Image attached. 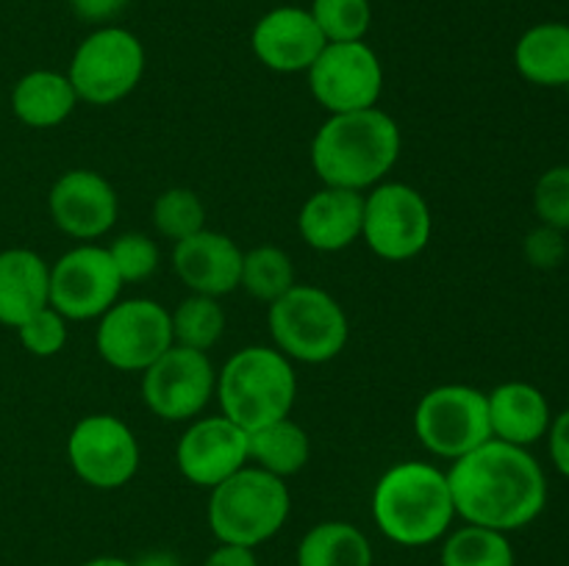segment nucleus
<instances>
[{
	"instance_id": "obj_1",
	"label": "nucleus",
	"mask_w": 569,
	"mask_h": 566,
	"mask_svg": "<svg viewBox=\"0 0 569 566\" xmlns=\"http://www.w3.org/2000/svg\"><path fill=\"white\" fill-rule=\"evenodd\" d=\"M456 516L467 525L515 533L542 516L548 477L526 447L489 438L448 469Z\"/></svg>"
},
{
	"instance_id": "obj_2",
	"label": "nucleus",
	"mask_w": 569,
	"mask_h": 566,
	"mask_svg": "<svg viewBox=\"0 0 569 566\" xmlns=\"http://www.w3.org/2000/svg\"><path fill=\"white\" fill-rule=\"evenodd\" d=\"M400 159V128L378 105L331 114L311 139V166L322 186L367 192Z\"/></svg>"
},
{
	"instance_id": "obj_3",
	"label": "nucleus",
	"mask_w": 569,
	"mask_h": 566,
	"mask_svg": "<svg viewBox=\"0 0 569 566\" xmlns=\"http://www.w3.org/2000/svg\"><path fill=\"white\" fill-rule=\"evenodd\" d=\"M372 519L400 547H428L448 536L456 519L448 472L426 461H403L378 477Z\"/></svg>"
},
{
	"instance_id": "obj_4",
	"label": "nucleus",
	"mask_w": 569,
	"mask_h": 566,
	"mask_svg": "<svg viewBox=\"0 0 569 566\" xmlns=\"http://www.w3.org/2000/svg\"><path fill=\"white\" fill-rule=\"evenodd\" d=\"M214 394L220 414L253 433L289 416L298 394V377L292 361L281 350L250 344L233 353L217 372Z\"/></svg>"
},
{
	"instance_id": "obj_5",
	"label": "nucleus",
	"mask_w": 569,
	"mask_h": 566,
	"mask_svg": "<svg viewBox=\"0 0 569 566\" xmlns=\"http://www.w3.org/2000/svg\"><path fill=\"white\" fill-rule=\"evenodd\" d=\"M289 511L292 497L281 477L259 466H242L211 488L206 516L217 542L256 549L287 525Z\"/></svg>"
},
{
	"instance_id": "obj_6",
	"label": "nucleus",
	"mask_w": 569,
	"mask_h": 566,
	"mask_svg": "<svg viewBox=\"0 0 569 566\" xmlns=\"http://www.w3.org/2000/svg\"><path fill=\"white\" fill-rule=\"evenodd\" d=\"M276 350L300 364H326L345 350L350 322L333 294L320 286L295 283L267 314Z\"/></svg>"
},
{
	"instance_id": "obj_7",
	"label": "nucleus",
	"mask_w": 569,
	"mask_h": 566,
	"mask_svg": "<svg viewBox=\"0 0 569 566\" xmlns=\"http://www.w3.org/2000/svg\"><path fill=\"white\" fill-rule=\"evenodd\" d=\"M144 75V48L128 28L103 26L89 33L70 61L72 89L89 105H114L139 87Z\"/></svg>"
},
{
	"instance_id": "obj_8",
	"label": "nucleus",
	"mask_w": 569,
	"mask_h": 566,
	"mask_svg": "<svg viewBox=\"0 0 569 566\" xmlns=\"http://www.w3.org/2000/svg\"><path fill=\"white\" fill-rule=\"evenodd\" d=\"M415 433L431 455L459 461L492 438L487 394L465 383L431 388L417 403Z\"/></svg>"
},
{
	"instance_id": "obj_9",
	"label": "nucleus",
	"mask_w": 569,
	"mask_h": 566,
	"mask_svg": "<svg viewBox=\"0 0 569 566\" xmlns=\"http://www.w3.org/2000/svg\"><path fill=\"white\" fill-rule=\"evenodd\" d=\"M433 220L426 198L400 181L378 183L365 194L361 239L383 261H411L431 242Z\"/></svg>"
},
{
	"instance_id": "obj_10",
	"label": "nucleus",
	"mask_w": 569,
	"mask_h": 566,
	"mask_svg": "<svg viewBox=\"0 0 569 566\" xmlns=\"http://www.w3.org/2000/svg\"><path fill=\"white\" fill-rule=\"evenodd\" d=\"M94 347L120 372H144L172 347V316L148 297L117 300L98 320Z\"/></svg>"
},
{
	"instance_id": "obj_11",
	"label": "nucleus",
	"mask_w": 569,
	"mask_h": 566,
	"mask_svg": "<svg viewBox=\"0 0 569 566\" xmlns=\"http://www.w3.org/2000/svg\"><path fill=\"white\" fill-rule=\"evenodd\" d=\"M306 75L311 94L328 114L372 109L383 92V67L365 39L328 42Z\"/></svg>"
},
{
	"instance_id": "obj_12",
	"label": "nucleus",
	"mask_w": 569,
	"mask_h": 566,
	"mask_svg": "<svg viewBox=\"0 0 569 566\" xmlns=\"http://www.w3.org/2000/svg\"><path fill=\"white\" fill-rule=\"evenodd\" d=\"M67 458L87 486L114 492L128 486L137 475L139 442L120 416L89 414L72 427L67 438Z\"/></svg>"
},
{
	"instance_id": "obj_13",
	"label": "nucleus",
	"mask_w": 569,
	"mask_h": 566,
	"mask_svg": "<svg viewBox=\"0 0 569 566\" xmlns=\"http://www.w3.org/2000/svg\"><path fill=\"white\" fill-rule=\"evenodd\" d=\"M122 277L109 250L81 244L50 266V305L67 322L100 320L120 300Z\"/></svg>"
},
{
	"instance_id": "obj_14",
	"label": "nucleus",
	"mask_w": 569,
	"mask_h": 566,
	"mask_svg": "<svg viewBox=\"0 0 569 566\" xmlns=\"http://www.w3.org/2000/svg\"><path fill=\"white\" fill-rule=\"evenodd\" d=\"M217 372L209 353L172 344L142 372V400L164 422H189L211 403Z\"/></svg>"
},
{
	"instance_id": "obj_15",
	"label": "nucleus",
	"mask_w": 569,
	"mask_h": 566,
	"mask_svg": "<svg viewBox=\"0 0 569 566\" xmlns=\"http://www.w3.org/2000/svg\"><path fill=\"white\" fill-rule=\"evenodd\" d=\"M248 431L228 416H203L181 433L176 447L178 472L200 488H214L248 466Z\"/></svg>"
},
{
	"instance_id": "obj_16",
	"label": "nucleus",
	"mask_w": 569,
	"mask_h": 566,
	"mask_svg": "<svg viewBox=\"0 0 569 566\" xmlns=\"http://www.w3.org/2000/svg\"><path fill=\"white\" fill-rule=\"evenodd\" d=\"M48 211L61 233L81 242L106 236L120 214L114 186L94 170H70L50 186Z\"/></svg>"
},
{
	"instance_id": "obj_17",
	"label": "nucleus",
	"mask_w": 569,
	"mask_h": 566,
	"mask_svg": "<svg viewBox=\"0 0 569 566\" xmlns=\"http://www.w3.org/2000/svg\"><path fill=\"white\" fill-rule=\"evenodd\" d=\"M326 37L317 28L309 9L278 6L267 11L250 33L253 55L272 72H306L326 48Z\"/></svg>"
},
{
	"instance_id": "obj_18",
	"label": "nucleus",
	"mask_w": 569,
	"mask_h": 566,
	"mask_svg": "<svg viewBox=\"0 0 569 566\" xmlns=\"http://www.w3.org/2000/svg\"><path fill=\"white\" fill-rule=\"evenodd\" d=\"M242 255L239 244L228 233L203 228V231L176 242L172 270L192 294L220 300L239 289Z\"/></svg>"
},
{
	"instance_id": "obj_19",
	"label": "nucleus",
	"mask_w": 569,
	"mask_h": 566,
	"mask_svg": "<svg viewBox=\"0 0 569 566\" xmlns=\"http://www.w3.org/2000/svg\"><path fill=\"white\" fill-rule=\"evenodd\" d=\"M365 222V192L322 186L311 194L298 214V231L317 253H339L361 239Z\"/></svg>"
},
{
	"instance_id": "obj_20",
	"label": "nucleus",
	"mask_w": 569,
	"mask_h": 566,
	"mask_svg": "<svg viewBox=\"0 0 569 566\" xmlns=\"http://www.w3.org/2000/svg\"><path fill=\"white\" fill-rule=\"evenodd\" d=\"M492 438L515 447H533L542 442L553 422L548 397L539 386L526 381H509L487 394Z\"/></svg>"
},
{
	"instance_id": "obj_21",
	"label": "nucleus",
	"mask_w": 569,
	"mask_h": 566,
	"mask_svg": "<svg viewBox=\"0 0 569 566\" xmlns=\"http://www.w3.org/2000/svg\"><path fill=\"white\" fill-rule=\"evenodd\" d=\"M50 305V266L28 247L0 253V325L17 327Z\"/></svg>"
},
{
	"instance_id": "obj_22",
	"label": "nucleus",
	"mask_w": 569,
	"mask_h": 566,
	"mask_svg": "<svg viewBox=\"0 0 569 566\" xmlns=\"http://www.w3.org/2000/svg\"><path fill=\"white\" fill-rule=\"evenodd\" d=\"M515 67L533 87H569L567 22H539V26L528 28L515 44Z\"/></svg>"
},
{
	"instance_id": "obj_23",
	"label": "nucleus",
	"mask_w": 569,
	"mask_h": 566,
	"mask_svg": "<svg viewBox=\"0 0 569 566\" xmlns=\"http://www.w3.org/2000/svg\"><path fill=\"white\" fill-rule=\"evenodd\" d=\"M81 103L70 78L56 70H33L17 81L11 111L28 128H56Z\"/></svg>"
},
{
	"instance_id": "obj_24",
	"label": "nucleus",
	"mask_w": 569,
	"mask_h": 566,
	"mask_svg": "<svg viewBox=\"0 0 569 566\" xmlns=\"http://www.w3.org/2000/svg\"><path fill=\"white\" fill-rule=\"evenodd\" d=\"M309 433L298 422L289 420V416L248 433V458L259 469L270 472V475L281 477V481L298 475L309 464Z\"/></svg>"
},
{
	"instance_id": "obj_25",
	"label": "nucleus",
	"mask_w": 569,
	"mask_h": 566,
	"mask_svg": "<svg viewBox=\"0 0 569 566\" xmlns=\"http://www.w3.org/2000/svg\"><path fill=\"white\" fill-rule=\"evenodd\" d=\"M298 566H372V544L350 522H320L300 538Z\"/></svg>"
},
{
	"instance_id": "obj_26",
	"label": "nucleus",
	"mask_w": 569,
	"mask_h": 566,
	"mask_svg": "<svg viewBox=\"0 0 569 566\" xmlns=\"http://www.w3.org/2000/svg\"><path fill=\"white\" fill-rule=\"evenodd\" d=\"M442 566H517L509 533L465 525L450 533L439 555Z\"/></svg>"
},
{
	"instance_id": "obj_27",
	"label": "nucleus",
	"mask_w": 569,
	"mask_h": 566,
	"mask_svg": "<svg viewBox=\"0 0 569 566\" xmlns=\"http://www.w3.org/2000/svg\"><path fill=\"white\" fill-rule=\"evenodd\" d=\"M172 344L209 353L226 331V311L220 300L206 294H189L172 311Z\"/></svg>"
},
{
	"instance_id": "obj_28",
	"label": "nucleus",
	"mask_w": 569,
	"mask_h": 566,
	"mask_svg": "<svg viewBox=\"0 0 569 566\" xmlns=\"http://www.w3.org/2000/svg\"><path fill=\"white\" fill-rule=\"evenodd\" d=\"M239 286L250 294V297L261 300V303H276L278 297L295 286V264L281 247L272 244H261V247L248 250L242 255V277Z\"/></svg>"
},
{
	"instance_id": "obj_29",
	"label": "nucleus",
	"mask_w": 569,
	"mask_h": 566,
	"mask_svg": "<svg viewBox=\"0 0 569 566\" xmlns=\"http://www.w3.org/2000/svg\"><path fill=\"white\" fill-rule=\"evenodd\" d=\"M153 225L170 242L192 236L206 228V205L192 189L172 186L161 192L153 203Z\"/></svg>"
},
{
	"instance_id": "obj_30",
	"label": "nucleus",
	"mask_w": 569,
	"mask_h": 566,
	"mask_svg": "<svg viewBox=\"0 0 569 566\" xmlns=\"http://www.w3.org/2000/svg\"><path fill=\"white\" fill-rule=\"evenodd\" d=\"M309 11L326 42H361L372 26L370 0H315Z\"/></svg>"
},
{
	"instance_id": "obj_31",
	"label": "nucleus",
	"mask_w": 569,
	"mask_h": 566,
	"mask_svg": "<svg viewBox=\"0 0 569 566\" xmlns=\"http://www.w3.org/2000/svg\"><path fill=\"white\" fill-rule=\"evenodd\" d=\"M106 250H109L122 283H142L159 270V247L148 233H122Z\"/></svg>"
},
{
	"instance_id": "obj_32",
	"label": "nucleus",
	"mask_w": 569,
	"mask_h": 566,
	"mask_svg": "<svg viewBox=\"0 0 569 566\" xmlns=\"http://www.w3.org/2000/svg\"><path fill=\"white\" fill-rule=\"evenodd\" d=\"M533 211L539 225L569 231V164H556L533 186Z\"/></svg>"
},
{
	"instance_id": "obj_33",
	"label": "nucleus",
	"mask_w": 569,
	"mask_h": 566,
	"mask_svg": "<svg viewBox=\"0 0 569 566\" xmlns=\"http://www.w3.org/2000/svg\"><path fill=\"white\" fill-rule=\"evenodd\" d=\"M20 344L37 358H50V355H59L67 344V320L53 309V305H44L42 311L28 316L22 325L14 327Z\"/></svg>"
},
{
	"instance_id": "obj_34",
	"label": "nucleus",
	"mask_w": 569,
	"mask_h": 566,
	"mask_svg": "<svg viewBox=\"0 0 569 566\" xmlns=\"http://www.w3.org/2000/svg\"><path fill=\"white\" fill-rule=\"evenodd\" d=\"M522 250H526V259L533 270H556L567 259L565 231H556L548 225L533 228L526 236Z\"/></svg>"
},
{
	"instance_id": "obj_35",
	"label": "nucleus",
	"mask_w": 569,
	"mask_h": 566,
	"mask_svg": "<svg viewBox=\"0 0 569 566\" xmlns=\"http://www.w3.org/2000/svg\"><path fill=\"white\" fill-rule=\"evenodd\" d=\"M545 438H548V453H550V461H553L556 472L565 475L569 481V408L553 416L550 431Z\"/></svg>"
},
{
	"instance_id": "obj_36",
	"label": "nucleus",
	"mask_w": 569,
	"mask_h": 566,
	"mask_svg": "<svg viewBox=\"0 0 569 566\" xmlns=\"http://www.w3.org/2000/svg\"><path fill=\"white\" fill-rule=\"evenodd\" d=\"M126 3L128 0H70L78 20L92 22V26H106L111 17H117L126 9Z\"/></svg>"
},
{
	"instance_id": "obj_37",
	"label": "nucleus",
	"mask_w": 569,
	"mask_h": 566,
	"mask_svg": "<svg viewBox=\"0 0 569 566\" xmlns=\"http://www.w3.org/2000/svg\"><path fill=\"white\" fill-rule=\"evenodd\" d=\"M203 566H259L256 558V549L239 547V544H220L214 553H209V558L203 560Z\"/></svg>"
},
{
	"instance_id": "obj_38",
	"label": "nucleus",
	"mask_w": 569,
	"mask_h": 566,
	"mask_svg": "<svg viewBox=\"0 0 569 566\" xmlns=\"http://www.w3.org/2000/svg\"><path fill=\"white\" fill-rule=\"evenodd\" d=\"M133 566H181V560H178V555L159 549V553H150L144 558H139Z\"/></svg>"
},
{
	"instance_id": "obj_39",
	"label": "nucleus",
	"mask_w": 569,
	"mask_h": 566,
	"mask_svg": "<svg viewBox=\"0 0 569 566\" xmlns=\"http://www.w3.org/2000/svg\"><path fill=\"white\" fill-rule=\"evenodd\" d=\"M81 566H133V564L126 558H114V555H100V558L87 560V564H81Z\"/></svg>"
}]
</instances>
